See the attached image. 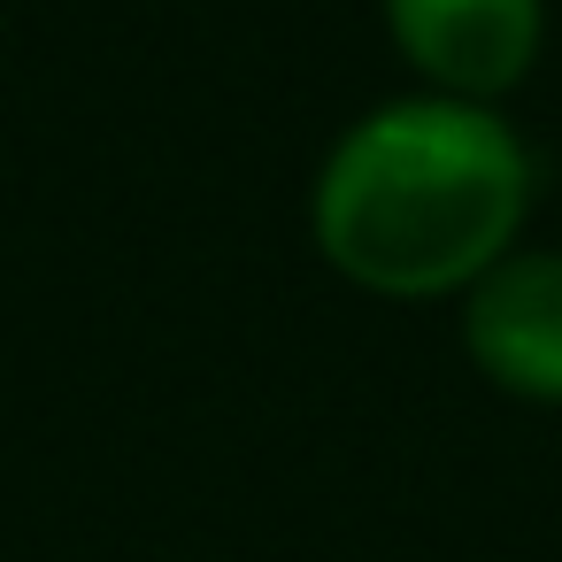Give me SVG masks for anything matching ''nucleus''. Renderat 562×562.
Listing matches in <instances>:
<instances>
[{
    "mask_svg": "<svg viewBox=\"0 0 562 562\" xmlns=\"http://www.w3.org/2000/svg\"><path fill=\"white\" fill-rule=\"evenodd\" d=\"M531 216V147L485 101L408 93L339 132L316 170V255L385 301L470 293Z\"/></svg>",
    "mask_w": 562,
    "mask_h": 562,
    "instance_id": "f257e3e1",
    "label": "nucleus"
},
{
    "mask_svg": "<svg viewBox=\"0 0 562 562\" xmlns=\"http://www.w3.org/2000/svg\"><path fill=\"white\" fill-rule=\"evenodd\" d=\"M401 63L447 101H501L547 40V0H385Z\"/></svg>",
    "mask_w": 562,
    "mask_h": 562,
    "instance_id": "f03ea898",
    "label": "nucleus"
},
{
    "mask_svg": "<svg viewBox=\"0 0 562 562\" xmlns=\"http://www.w3.org/2000/svg\"><path fill=\"white\" fill-rule=\"evenodd\" d=\"M462 347L477 378L562 408V255H508L462 293Z\"/></svg>",
    "mask_w": 562,
    "mask_h": 562,
    "instance_id": "7ed1b4c3",
    "label": "nucleus"
}]
</instances>
